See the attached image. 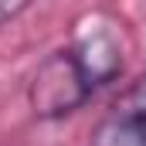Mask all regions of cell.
Instances as JSON below:
<instances>
[{"mask_svg": "<svg viewBox=\"0 0 146 146\" xmlns=\"http://www.w3.org/2000/svg\"><path fill=\"white\" fill-rule=\"evenodd\" d=\"M88 146H146V78L133 82L99 119Z\"/></svg>", "mask_w": 146, "mask_h": 146, "instance_id": "obj_2", "label": "cell"}, {"mask_svg": "<svg viewBox=\"0 0 146 146\" xmlns=\"http://www.w3.org/2000/svg\"><path fill=\"white\" fill-rule=\"evenodd\" d=\"M31 3H34V0H0V27L10 24V21H17Z\"/></svg>", "mask_w": 146, "mask_h": 146, "instance_id": "obj_3", "label": "cell"}, {"mask_svg": "<svg viewBox=\"0 0 146 146\" xmlns=\"http://www.w3.org/2000/svg\"><path fill=\"white\" fill-rule=\"evenodd\" d=\"M122 72V51L106 31L85 34L51 51L27 82V106L41 122L78 112L106 82Z\"/></svg>", "mask_w": 146, "mask_h": 146, "instance_id": "obj_1", "label": "cell"}]
</instances>
